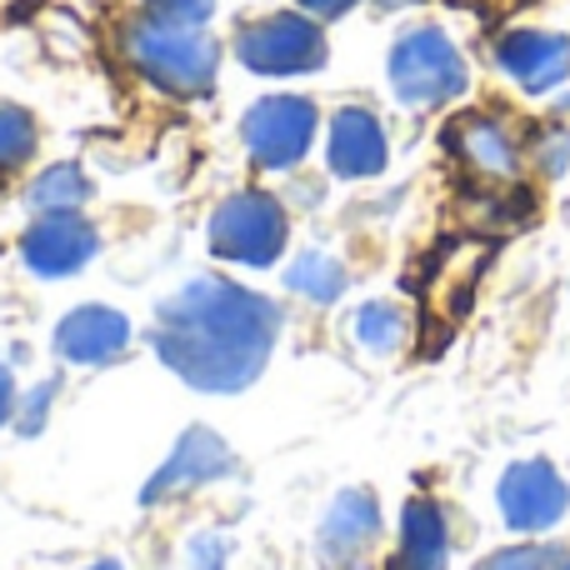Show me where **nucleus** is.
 Wrapping results in <instances>:
<instances>
[{"label":"nucleus","mask_w":570,"mask_h":570,"mask_svg":"<svg viewBox=\"0 0 570 570\" xmlns=\"http://www.w3.org/2000/svg\"><path fill=\"white\" fill-rule=\"evenodd\" d=\"M281 341V305L226 276H196L156 305L160 365L206 395H236L261 381Z\"/></svg>","instance_id":"nucleus-1"},{"label":"nucleus","mask_w":570,"mask_h":570,"mask_svg":"<svg viewBox=\"0 0 570 570\" xmlns=\"http://www.w3.org/2000/svg\"><path fill=\"white\" fill-rule=\"evenodd\" d=\"M130 70H136L146 86H156L160 96L176 100H196L210 96L220 70V46L206 30H166L150 26V20H130L126 36H120Z\"/></svg>","instance_id":"nucleus-2"},{"label":"nucleus","mask_w":570,"mask_h":570,"mask_svg":"<svg viewBox=\"0 0 570 570\" xmlns=\"http://www.w3.org/2000/svg\"><path fill=\"white\" fill-rule=\"evenodd\" d=\"M385 70H391L395 100L411 110L451 106V100L465 96V86H471L465 56L455 50V40L445 36L441 26H411L405 36H395Z\"/></svg>","instance_id":"nucleus-3"},{"label":"nucleus","mask_w":570,"mask_h":570,"mask_svg":"<svg viewBox=\"0 0 570 570\" xmlns=\"http://www.w3.org/2000/svg\"><path fill=\"white\" fill-rule=\"evenodd\" d=\"M285 236H291L285 206L266 190H236L210 216V250L220 261H236V266H256V271L276 266Z\"/></svg>","instance_id":"nucleus-4"},{"label":"nucleus","mask_w":570,"mask_h":570,"mask_svg":"<svg viewBox=\"0 0 570 570\" xmlns=\"http://www.w3.org/2000/svg\"><path fill=\"white\" fill-rule=\"evenodd\" d=\"M325 30L305 10H276L236 30V60L256 76H311L325 66Z\"/></svg>","instance_id":"nucleus-5"},{"label":"nucleus","mask_w":570,"mask_h":570,"mask_svg":"<svg viewBox=\"0 0 570 570\" xmlns=\"http://www.w3.org/2000/svg\"><path fill=\"white\" fill-rule=\"evenodd\" d=\"M315 100L305 96H266L240 120V146L261 170H295L315 146Z\"/></svg>","instance_id":"nucleus-6"},{"label":"nucleus","mask_w":570,"mask_h":570,"mask_svg":"<svg viewBox=\"0 0 570 570\" xmlns=\"http://www.w3.org/2000/svg\"><path fill=\"white\" fill-rule=\"evenodd\" d=\"M445 146L461 160V170L485 190H511L521 180V136L511 120L491 116V110H465L445 126Z\"/></svg>","instance_id":"nucleus-7"},{"label":"nucleus","mask_w":570,"mask_h":570,"mask_svg":"<svg viewBox=\"0 0 570 570\" xmlns=\"http://www.w3.org/2000/svg\"><path fill=\"white\" fill-rule=\"evenodd\" d=\"M495 501H501V521L511 525L515 535H546L556 531V525L566 521L570 511V485L566 475L556 471L551 461H515L511 471L501 475V491H495Z\"/></svg>","instance_id":"nucleus-8"},{"label":"nucleus","mask_w":570,"mask_h":570,"mask_svg":"<svg viewBox=\"0 0 570 570\" xmlns=\"http://www.w3.org/2000/svg\"><path fill=\"white\" fill-rule=\"evenodd\" d=\"M381 541V501L365 485L341 491L325 505L321 525H315V556L325 570H355L365 566V556Z\"/></svg>","instance_id":"nucleus-9"},{"label":"nucleus","mask_w":570,"mask_h":570,"mask_svg":"<svg viewBox=\"0 0 570 570\" xmlns=\"http://www.w3.org/2000/svg\"><path fill=\"white\" fill-rule=\"evenodd\" d=\"M230 471H236V451H230V445L220 441L210 425H190V431L176 441V451L166 455V465H160V471L146 481L140 501H146V505L176 501V495L200 491V485H210V481H226Z\"/></svg>","instance_id":"nucleus-10"},{"label":"nucleus","mask_w":570,"mask_h":570,"mask_svg":"<svg viewBox=\"0 0 570 570\" xmlns=\"http://www.w3.org/2000/svg\"><path fill=\"white\" fill-rule=\"evenodd\" d=\"M96 250H100V236L80 210H50V216H36V226H30L26 240H20L26 266L46 281L86 271L90 261H96Z\"/></svg>","instance_id":"nucleus-11"},{"label":"nucleus","mask_w":570,"mask_h":570,"mask_svg":"<svg viewBox=\"0 0 570 570\" xmlns=\"http://www.w3.org/2000/svg\"><path fill=\"white\" fill-rule=\"evenodd\" d=\"M495 66L525 96H546L570 76V40L556 36V30H505L495 40Z\"/></svg>","instance_id":"nucleus-12"},{"label":"nucleus","mask_w":570,"mask_h":570,"mask_svg":"<svg viewBox=\"0 0 570 570\" xmlns=\"http://www.w3.org/2000/svg\"><path fill=\"white\" fill-rule=\"evenodd\" d=\"M325 160L341 180H371L391 160V140L375 110L365 106H341L331 116V136H325Z\"/></svg>","instance_id":"nucleus-13"},{"label":"nucleus","mask_w":570,"mask_h":570,"mask_svg":"<svg viewBox=\"0 0 570 570\" xmlns=\"http://www.w3.org/2000/svg\"><path fill=\"white\" fill-rule=\"evenodd\" d=\"M130 345V321L110 305H80L60 315L56 325V355L70 365H110Z\"/></svg>","instance_id":"nucleus-14"},{"label":"nucleus","mask_w":570,"mask_h":570,"mask_svg":"<svg viewBox=\"0 0 570 570\" xmlns=\"http://www.w3.org/2000/svg\"><path fill=\"white\" fill-rule=\"evenodd\" d=\"M451 566V521L435 495H411L401 505V535H395L391 570H445Z\"/></svg>","instance_id":"nucleus-15"},{"label":"nucleus","mask_w":570,"mask_h":570,"mask_svg":"<svg viewBox=\"0 0 570 570\" xmlns=\"http://www.w3.org/2000/svg\"><path fill=\"white\" fill-rule=\"evenodd\" d=\"M345 285H351L345 266L335 256H325V250H305V256H295L291 271H285V291H295L311 305H335L345 295Z\"/></svg>","instance_id":"nucleus-16"},{"label":"nucleus","mask_w":570,"mask_h":570,"mask_svg":"<svg viewBox=\"0 0 570 570\" xmlns=\"http://www.w3.org/2000/svg\"><path fill=\"white\" fill-rule=\"evenodd\" d=\"M351 335L365 345V351L391 355V351H401L405 335H411V315H405L395 301H365L361 311L351 315Z\"/></svg>","instance_id":"nucleus-17"},{"label":"nucleus","mask_w":570,"mask_h":570,"mask_svg":"<svg viewBox=\"0 0 570 570\" xmlns=\"http://www.w3.org/2000/svg\"><path fill=\"white\" fill-rule=\"evenodd\" d=\"M26 200H30V210H40V216H50V210H80L90 200V180H86V170L66 160V166L40 170V176L30 180Z\"/></svg>","instance_id":"nucleus-18"},{"label":"nucleus","mask_w":570,"mask_h":570,"mask_svg":"<svg viewBox=\"0 0 570 570\" xmlns=\"http://www.w3.org/2000/svg\"><path fill=\"white\" fill-rule=\"evenodd\" d=\"M36 146H40L36 116L26 106H16V100H0V176L26 166L36 156Z\"/></svg>","instance_id":"nucleus-19"},{"label":"nucleus","mask_w":570,"mask_h":570,"mask_svg":"<svg viewBox=\"0 0 570 570\" xmlns=\"http://www.w3.org/2000/svg\"><path fill=\"white\" fill-rule=\"evenodd\" d=\"M210 16H216V0H146L140 6V20L166 30H206Z\"/></svg>","instance_id":"nucleus-20"},{"label":"nucleus","mask_w":570,"mask_h":570,"mask_svg":"<svg viewBox=\"0 0 570 570\" xmlns=\"http://www.w3.org/2000/svg\"><path fill=\"white\" fill-rule=\"evenodd\" d=\"M561 551L546 541H525V546H505V551H491L475 570H556Z\"/></svg>","instance_id":"nucleus-21"},{"label":"nucleus","mask_w":570,"mask_h":570,"mask_svg":"<svg viewBox=\"0 0 570 570\" xmlns=\"http://www.w3.org/2000/svg\"><path fill=\"white\" fill-rule=\"evenodd\" d=\"M56 391H60V381L50 375V381H40L36 391L26 395V405H20V415H16V431L20 435H36L40 425H46V411H50V401H56Z\"/></svg>","instance_id":"nucleus-22"},{"label":"nucleus","mask_w":570,"mask_h":570,"mask_svg":"<svg viewBox=\"0 0 570 570\" xmlns=\"http://www.w3.org/2000/svg\"><path fill=\"white\" fill-rule=\"evenodd\" d=\"M570 160V130H551V136L535 146V166L546 170V176H561Z\"/></svg>","instance_id":"nucleus-23"},{"label":"nucleus","mask_w":570,"mask_h":570,"mask_svg":"<svg viewBox=\"0 0 570 570\" xmlns=\"http://www.w3.org/2000/svg\"><path fill=\"white\" fill-rule=\"evenodd\" d=\"M226 535H216V531H206V535H196V541H190V566L196 570H220L226 566Z\"/></svg>","instance_id":"nucleus-24"},{"label":"nucleus","mask_w":570,"mask_h":570,"mask_svg":"<svg viewBox=\"0 0 570 570\" xmlns=\"http://www.w3.org/2000/svg\"><path fill=\"white\" fill-rule=\"evenodd\" d=\"M295 6H301L311 20H335V16H345V10H355L361 0H295Z\"/></svg>","instance_id":"nucleus-25"},{"label":"nucleus","mask_w":570,"mask_h":570,"mask_svg":"<svg viewBox=\"0 0 570 570\" xmlns=\"http://www.w3.org/2000/svg\"><path fill=\"white\" fill-rule=\"evenodd\" d=\"M16 415V375H10V365L0 361V425Z\"/></svg>","instance_id":"nucleus-26"},{"label":"nucleus","mask_w":570,"mask_h":570,"mask_svg":"<svg viewBox=\"0 0 570 570\" xmlns=\"http://www.w3.org/2000/svg\"><path fill=\"white\" fill-rule=\"evenodd\" d=\"M90 570H120L116 561H100V566H90Z\"/></svg>","instance_id":"nucleus-27"},{"label":"nucleus","mask_w":570,"mask_h":570,"mask_svg":"<svg viewBox=\"0 0 570 570\" xmlns=\"http://www.w3.org/2000/svg\"><path fill=\"white\" fill-rule=\"evenodd\" d=\"M556 570H570V556H561V561H556Z\"/></svg>","instance_id":"nucleus-28"}]
</instances>
